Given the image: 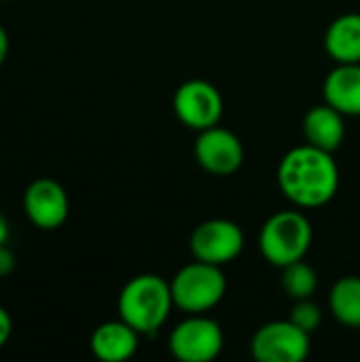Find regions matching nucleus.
I'll list each match as a JSON object with an SVG mask.
<instances>
[{
    "instance_id": "1",
    "label": "nucleus",
    "mask_w": 360,
    "mask_h": 362,
    "mask_svg": "<svg viewBox=\"0 0 360 362\" xmlns=\"http://www.w3.org/2000/svg\"><path fill=\"white\" fill-rule=\"evenodd\" d=\"M278 187L297 208H320L339 189V170L333 153L312 144L289 151L278 165Z\"/></svg>"
},
{
    "instance_id": "2",
    "label": "nucleus",
    "mask_w": 360,
    "mask_h": 362,
    "mask_svg": "<svg viewBox=\"0 0 360 362\" xmlns=\"http://www.w3.org/2000/svg\"><path fill=\"white\" fill-rule=\"evenodd\" d=\"M174 299L170 282L157 274H140L132 278L119 293L117 310L140 335H155L168 320Z\"/></svg>"
},
{
    "instance_id": "3",
    "label": "nucleus",
    "mask_w": 360,
    "mask_h": 362,
    "mask_svg": "<svg viewBox=\"0 0 360 362\" xmlns=\"http://www.w3.org/2000/svg\"><path fill=\"white\" fill-rule=\"evenodd\" d=\"M312 223L299 210H282L265 221L259 235L263 259L274 267L301 261L312 246Z\"/></svg>"
},
{
    "instance_id": "4",
    "label": "nucleus",
    "mask_w": 360,
    "mask_h": 362,
    "mask_svg": "<svg viewBox=\"0 0 360 362\" xmlns=\"http://www.w3.org/2000/svg\"><path fill=\"white\" fill-rule=\"evenodd\" d=\"M170 288L178 310L185 314H206L223 301L227 293V280L219 265L195 259L176 272Z\"/></svg>"
},
{
    "instance_id": "5",
    "label": "nucleus",
    "mask_w": 360,
    "mask_h": 362,
    "mask_svg": "<svg viewBox=\"0 0 360 362\" xmlns=\"http://www.w3.org/2000/svg\"><path fill=\"white\" fill-rule=\"evenodd\" d=\"M223 329L204 314H189L178 322L168 339L170 354L180 362H210L223 352Z\"/></svg>"
},
{
    "instance_id": "6",
    "label": "nucleus",
    "mask_w": 360,
    "mask_h": 362,
    "mask_svg": "<svg viewBox=\"0 0 360 362\" xmlns=\"http://www.w3.org/2000/svg\"><path fill=\"white\" fill-rule=\"evenodd\" d=\"M310 333L291 320H274L257 329L250 354L259 362H301L310 356Z\"/></svg>"
},
{
    "instance_id": "7",
    "label": "nucleus",
    "mask_w": 360,
    "mask_h": 362,
    "mask_svg": "<svg viewBox=\"0 0 360 362\" xmlns=\"http://www.w3.org/2000/svg\"><path fill=\"white\" fill-rule=\"evenodd\" d=\"M189 248L193 259L223 267L236 261L244 250V231L233 221L210 218L193 229Z\"/></svg>"
},
{
    "instance_id": "8",
    "label": "nucleus",
    "mask_w": 360,
    "mask_h": 362,
    "mask_svg": "<svg viewBox=\"0 0 360 362\" xmlns=\"http://www.w3.org/2000/svg\"><path fill=\"white\" fill-rule=\"evenodd\" d=\"M178 121L195 132L219 125L223 117V95L221 91L202 78H191L182 83L172 100Z\"/></svg>"
},
{
    "instance_id": "9",
    "label": "nucleus",
    "mask_w": 360,
    "mask_h": 362,
    "mask_svg": "<svg viewBox=\"0 0 360 362\" xmlns=\"http://www.w3.org/2000/svg\"><path fill=\"white\" fill-rule=\"evenodd\" d=\"M23 212L36 229L55 231L68 221V193L53 178H36L28 185L23 193Z\"/></svg>"
},
{
    "instance_id": "10",
    "label": "nucleus",
    "mask_w": 360,
    "mask_h": 362,
    "mask_svg": "<svg viewBox=\"0 0 360 362\" xmlns=\"http://www.w3.org/2000/svg\"><path fill=\"white\" fill-rule=\"evenodd\" d=\"M197 163L214 176H231L244 163L242 140L225 127H208L195 140Z\"/></svg>"
},
{
    "instance_id": "11",
    "label": "nucleus",
    "mask_w": 360,
    "mask_h": 362,
    "mask_svg": "<svg viewBox=\"0 0 360 362\" xmlns=\"http://www.w3.org/2000/svg\"><path fill=\"white\" fill-rule=\"evenodd\" d=\"M140 333L125 320H108L95 327L89 339L91 354L102 362H125L138 352Z\"/></svg>"
},
{
    "instance_id": "12",
    "label": "nucleus",
    "mask_w": 360,
    "mask_h": 362,
    "mask_svg": "<svg viewBox=\"0 0 360 362\" xmlns=\"http://www.w3.org/2000/svg\"><path fill=\"white\" fill-rule=\"evenodd\" d=\"M323 95L344 117H360V64H337L325 78Z\"/></svg>"
},
{
    "instance_id": "13",
    "label": "nucleus",
    "mask_w": 360,
    "mask_h": 362,
    "mask_svg": "<svg viewBox=\"0 0 360 362\" xmlns=\"http://www.w3.org/2000/svg\"><path fill=\"white\" fill-rule=\"evenodd\" d=\"M303 136L308 144L335 153L346 138L344 115L333 106H329L327 102L310 108L308 115L303 117Z\"/></svg>"
},
{
    "instance_id": "14",
    "label": "nucleus",
    "mask_w": 360,
    "mask_h": 362,
    "mask_svg": "<svg viewBox=\"0 0 360 362\" xmlns=\"http://www.w3.org/2000/svg\"><path fill=\"white\" fill-rule=\"evenodd\" d=\"M325 49L337 64H360V13L339 15L329 23Z\"/></svg>"
},
{
    "instance_id": "15",
    "label": "nucleus",
    "mask_w": 360,
    "mask_h": 362,
    "mask_svg": "<svg viewBox=\"0 0 360 362\" xmlns=\"http://www.w3.org/2000/svg\"><path fill=\"white\" fill-rule=\"evenodd\" d=\"M329 310L333 318L350 329H360V278L344 276L329 293Z\"/></svg>"
},
{
    "instance_id": "16",
    "label": "nucleus",
    "mask_w": 360,
    "mask_h": 362,
    "mask_svg": "<svg viewBox=\"0 0 360 362\" xmlns=\"http://www.w3.org/2000/svg\"><path fill=\"white\" fill-rule=\"evenodd\" d=\"M318 286V276L312 265H308L303 259L295 261L286 267H282V288L293 299H312Z\"/></svg>"
},
{
    "instance_id": "17",
    "label": "nucleus",
    "mask_w": 360,
    "mask_h": 362,
    "mask_svg": "<svg viewBox=\"0 0 360 362\" xmlns=\"http://www.w3.org/2000/svg\"><path fill=\"white\" fill-rule=\"evenodd\" d=\"M289 320L293 325H297L301 331L312 335L323 322V312L312 299H299V301H295V305L289 314Z\"/></svg>"
},
{
    "instance_id": "18",
    "label": "nucleus",
    "mask_w": 360,
    "mask_h": 362,
    "mask_svg": "<svg viewBox=\"0 0 360 362\" xmlns=\"http://www.w3.org/2000/svg\"><path fill=\"white\" fill-rule=\"evenodd\" d=\"M15 272V255L6 244H0V280Z\"/></svg>"
},
{
    "instance_id": "19",
    "label": "nucleus",
    "mask_w": 360,
    "mask_h": 362,
    "mask_svg": "<svg viewBox=\"0 0 360 362\" xmlns=\"http://www.w3.org/2000/svg\"><path fill=\"white\" fill-rule=\"evenodd\" d=\"M13 335V318L11 314L0 305V350L6 346V341L11 339Z\"/></svg>"
},
{
    "instance_id": "20",
    "label": "nucleus",
    "mask_w": 360,
    "mask_h": 362,
    "mask_svg": "<svg viewBox=\"0 0 360 362\" xmlns=\"http://www.w3.org/2000/svg\"><path fill=\"white\" fill-rule=\"evenodd\" d=\"M6 55H8V34H6V30L0 25V66L4 64Z\"/></svg>"
},
{
    "instance_id": "21",
    "label": "nucleus",
    "mask_w": 360,
    "mask_h": 362,
    "mask_svg": "<svg viewBox=\"0 0 360 362\" xmlns=\"http://www.w3.org/2000/svg\"><path fill=\"white\" fill-rule=\"evenodd\" d=\"M8 235H11L8 221H6V218H4V214L0 212V244H6V242H8Z\"/></svg>"
}]
</instances>
